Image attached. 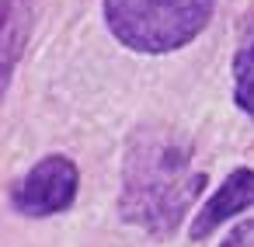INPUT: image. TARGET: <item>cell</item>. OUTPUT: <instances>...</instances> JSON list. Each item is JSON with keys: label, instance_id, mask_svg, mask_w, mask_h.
I'll list each match as a JSON object with an SVG mask.
<instances>
[{"label": "cell", "instance_id": "1", "mask_svg": "<svg viewBox=\"0 0 254 247\" xmlns=\"http://www.w3.org/2000/svg\"><path fill=\"white\" fill-rule=\"evenodd\" d=\"M205 185L209 178L205 171H195L191 143L167 129H136L122 157L119 216L150 237L167 240Z\"/></svg>", "mask_w": 254, "mask_h": 247}, {"label": "cell", "instance_id": "2", "mask_svg": "<svg viewBox=\"0 0 254 247\" xmlns=\"http://www.w3.org/2000/svg\"><path fill=\"white\" fill-rule=\"evenodd\" d=\"M212 11L216 0H105V25L126 49L164 56L195 42Z\"/></svg>", "mask_w": 254, "mask_h": 247}, {"label": "cell", "instance_id": "3", "mask_svg": "<svg viewBox=\"0 0 254 247\" xmlns=\"http://www.w3.org/2000/svg\"><path fill=\"white\" fill-rule=\"evenodd\" d=\"M77 191H80V171H77V164L66 153H49L21 181H14L11 205L21 216L46 219V216H60L66 209H73Z\"/></svg>", "mask_w": 254, "mask_h": 247}, {"label": "cell", "instance_id": "4", "mask_svg": "<svg viewBox=\"0 0 254 247\" xmlns=\"http://www.w3.org/2000/svg\"><path fill=\"white\" fill-rule=\"evenodd\" d=\"M254 209V167H233L223 185L202 202V209L191 216V226H188V237L191 240H205L212 237L226 219L240 216Z\"/></svg>", "mask_w": 254, "mask_h": 247}, {"label": "cell", "instance_id": "5", "mask_svg": "<svg viewBox=\"0 0 254 247\" xmlns=\"http://www.w3.org/2000/svg\"><path fill=\"white\" fill-rule=\"evenodd\" d=\"M32 14L35 0H0V105H4L11 77L25 56L32 35Z\"/></svg>", "mask_w": 254, "mask_h": 247}, {"label": "cell", "instance_id": "6", "mask_svg": "<svg viewBox=\"0 0 254 247\" xmlns=\"http://www.w3.org/2000/svg\"><path fill=\"white\" fill-rule=\"evenodd\" d=\"M233 105L254 119V42L240 46L233 56Z\"/></svg>", "mask_w": 254, "mask_h": 247}, {"label": "cell", "instance_id": "7", "mask_svg": "<svg viewBox=\"0 0 254 247\" xmlns=\"http://www.w3.org/2000/svg\"><path fill=\"white\" fill-rule=\"evenodd\" d=\"M219 247H254V216L244 219V223H237V226L223 237Z\"/></svg>", "mask_w": 254, "mask_h": 247}]
</instances>
